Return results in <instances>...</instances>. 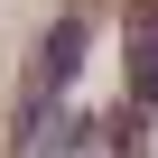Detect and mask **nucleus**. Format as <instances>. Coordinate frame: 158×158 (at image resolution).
Listing matches in <instances>:
<instances>
[{
    "mask_svg": "<svg viewBox=\"0 0 158 158\" xmlns=\"http://www.w3.org/2000/svg\"><path fill=\"white\" fill-rule=\"evenodd\" d=\"M74 65H84V19H56V37H47V84H37V102H28V121L74 84Z\"/></svg>",
    "mask_w": 158,
    "mask_h": 158,
    "instance_id": "nucleus-1",
    "label": "nucleus"
},
{
    "mask_svg": "<svg viewBox=\"0 0 158 158\" xmlns=\"http://www.w3.org/2000/svg\"><path fill=\"white\" fill-rule=\"evenodd\" d=\"M130 93L158 102V10H130Z\"/></svg>",
    "mask_w": 158,
    "mask_h": 158,
    "instance_id": "nucleus-2",
    "label": "nucleus"
}]
</instances>
